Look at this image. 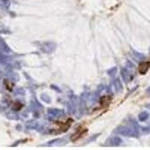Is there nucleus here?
Returning <instances> with one entry per match:
<instances>
[{
	"label": "nucleus",
	"mask_w": 150,
	"mask_h": 150,
	"mask_svg": "<svg viewBox=\"0 0 150 150\" xmlns=\"http://www.w3.org/2000/svg\"><path fill=\"white\" fill-rule=\"evenodd\" d=\"M72 125V119H65L63 122H57V129L54 131V134H59V132H65L69 129V126Z\"/></svg>",
	"instance_id": "f257e3e1"
},
{
	"label": "nucleus",
	"mask_w": 150,
	"mask_h": 150,
	"mask_svg": "<svg viewBox=\"0 0 150 150\" xmlns=\"http://www.w3.org/2000/svg\"><path fill=\"white\" fill-rule=\"evenodd\" d=\"M110 102H111V96H110V95L102 96V98H101V101H99V107H98V110H105V108H108Z\"/></svg>",
	"instance_id": "f03ea898"
},
{
	"label": "nucleus",
	"mask_w": 150,
	"mask_h": 150,
	"mask_svg": "<svg viewBox=\"0 0 150 150\" xmlns=\"http://www.w3.org/2000/svg\"><path fill=\"white\" fill-rule=\"evenodd\" d=\"M149 68H150V60L143 62V63H140V66H138V72L140 74H146L149 71Z\"/></svg>",
	"instance_id": "7ed1b4c3"
},
{
	"label": "nucleus",
	"mask_w": 150,
	"mask_h": 150,
	"mask_svg": "<svg viewBox=\"0 0 150 150\" xmlns=\"http://www.w3.org/2000/svg\"><path fill=\"white\" fill-rule=\"evenodd\" d=\"M84 134H86V129H84V128H80L77 132H75V134L72 135V140H74V141H77V140L80 138V137H83Z\"/></svg>",
	"instance_id": "20e7f679"
},
{
	"label": "nucleus",
	"mask_w": 150,
	"mask_h": 150,
	"mask_svg": "<svg viewBox=\"0 0 150 150\" xmlns=\"http://www.w3.org/2000/svg\"><path fill=\"white\" fill-rule=\"evenodd\" d=\"M5 84H6V89H8V90H12V87H14V86H12L8 80H5Z\"/></svg>",
	"instance_id": "39448f33"
}]
</instances>
